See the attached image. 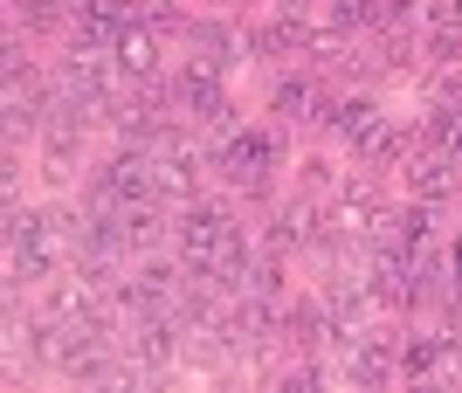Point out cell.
I'll return each mask as SVG.
<instances>
[{
    "label": "cell",
    "instance_id": "obj_3",
    "mask_svg": "<svg viewBox=\"0 0 462 393\" xmlns=\"http://www.w3.org/2000/svg\"><path fill=\"white\" fill-rule=\"evenodd\" d=\"M283 352L290 359H325L331 352V311H325V297H318V283L283 297Z\"/></svg>",
    "mask_w": 462,
    "mask_h": 393
},
{
    "label": "cell",
    "instance_id": "obj_8",
    "mask_svg": "<svg viewBox=\"0 0 462 393\" xmlns=\"http://www.w3.org/2000/svg\"><path fill=\"white\" fill-rule=\"evenodd\" d=\"M132 14H138V28H152L159 41H180L187 35V0H132Z\"/></svg>",
    "mask_w": 462,
    "mask_h": 393
},
{
    "label": "cell",
    "instance_id": "obj_2",
    "mask_svg": "<svg viewBox=\"0 0 462 393\" xmlns=\"http://www.w3.org/2000/svg\"><path fill=\"white\" fill-rule=\"evenodd\" d=\"M331 111H338V83H325V69H310V62L270 83V124H283V132H304V124L325 132Z\"/></svg>",
    "mask_w": 462,
    "mask_h": 393
},
{
    "label": "cell",
    "instance_id": "obj_1",
    "mask_svg": "<svg viewBox=\"0 0 462 393\" xmlns=\"http://www.w3.org/2000/svg\"><path fill=\"white\" fill-rule=\"evenodd\" d=\"M200 145H208V179L242 194L249 215H263L276 200V173H290V132L283 124H242V132L200 138Z\"/></svg>",
    "mask_w": 462,
    "mask_h": 393
},
{
    "label": "cell",
    "instance_id": "obj_5",
    "mask_svg": "<svg viewBox=\"0 0 462 393\" xmlns=\"http://www.w3.org/2000/svg\"><path fill=\"white\" fill-rule=\"evenodd\" d=\"M380 124H386V111H380V97H373V90H338V111H331L325 132L338 138V145H352V152H359Z\"/></svg>",
    "mask_w": 462,
    "mask_h": 393
},
{
    "label": "cell",
    "instance_id": "obj_9",
    "mask_svg": "<svg viewBox=\"0 0 462 393\" xmlns=\"http://www.w3.org/2000/svg\"><path fill=\"white\" fill-rule=\"evenodd\" d=\"M331 28H346L352 41H373L386 28V7L380 0H331Z\"/></svg>",
    "mask_w": 462,
    "mask_h": 393
},
{
    "label": "cell",
    "instance_id": "obj_11",
    "mask_svg": "<svg viewBox=\"0 0 462 393\" xmlns=\"http://www.w3.org/2000/svg\"><path fill=\"white\" fill-rule=\"evenodd\" d=\"M421 56H428V69L462 62V21H456V28H421Z\"/></svg>",
    "mask_w": 462,
    "mask_h": 393
},
{
    "label": "cell",
    "instance_id": "obj_14",
    "mask_svg": "<svg viewBox=\"0 0 462 393\" xmlns=\"http://www.w3.org/2000/svg\"><path fill=\"white\" fill-rule=\"evenodd\" d=\"M200 7H235V0H200Z\"/></svg>",
    "mask_w": 462,
    "mask_h": 393
},
{
    "label": "cell",
    "instance_id": "obj_13",
    "mask_svg": "<svg viewBox=\"0 0 462 393\" xmlns=\"http://www.w3.org/2000/svg\"><path fill=\"white\" fill-rule=\"evenodd\" d=\"M386 7V28H421V0H380Z\"/></svg>",
    "mask_w": 462,
    "mask_h": 393
},
{
    "label": "cell",
    "instance_id": "obj_12",
    "mask_svg": "<svg viewBox=\"0 0 462 393\" xmlns=\"http://www.w3.org/2000/svg\"><path fill=\"white\" fill-rule=\"evenodd\" d=\"M462 0H421V28H456Z\"/></svg>",
    "mask_w": 462,
    "mask_h": 393
},
{
    "label": "cell",
    "instance_id": "obj_10",
    "mask_svg": "<svg viewBox=\"0 0 462 393\" xmlns=\"http://www.w3.org/2000/svg\"><path fill=\"white\" fill-rule=\"evenodd\" d=\"M352 49H359V41H352L346 28H331V21L304 35V62H310V69H331V62H352Z\"/></svg>",
    "mask_w": 462,
    "mask_h": 393
},
{
    "label": "cell",
    "instance_id": "obj_6",
    "mask_svg": "<svg viewBox=\"0 0 462 393\" xmlns=\"http://www.w3.org/2000/svg\"><path fill=\"white\" fill-rule=\"evenodd\" d=\"M159 49H166V41H159L152 28H125V35H117V49H111V62L132 77V90H138L152 69H166V62H159Z\"/></svg>",
    "mask_w": 462,
    "mask_h": 393
},
{
    "label": "cell",
    "instance_id": "obj_7",
    "mask_svg": "<svg viewBox=\"0 0 462 393\" xmlns=\"http://www.w3.org/2000/svg\"><path fill=\"white\" fill-rule=\"evenodd\" d=\"M290 173H297V194H304V200H318V207H325V200H338V187H346L338 159H325V152H304L297 166H290Z\"/></svg>",
    "mask_w": 462,
    "mask_h": 393
},
{
    "label": "cell",
    "instance_id": "obj_4",
    "mask_svg": "<svg viewBox=\"0 0 462 393\" xmlns=\"http://www.w3.org/2000/svg\"><path fill=\"white\" fill-rule=\"evenodd\" d=\"M401 187L407 200H428V207H456L462 200V166L448 152H435V145H421V152L401 166Z\"/></svg>",
    "mask_w": 462,
    "mask_h": 393
}]
</instances>
